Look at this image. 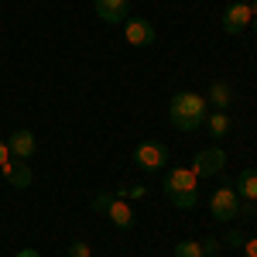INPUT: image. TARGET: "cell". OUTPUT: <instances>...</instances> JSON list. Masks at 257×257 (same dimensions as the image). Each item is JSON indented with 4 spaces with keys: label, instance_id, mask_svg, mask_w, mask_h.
Wrapping results in <instances>:
<instances>
[{
    "label": "cell",
    "instance_id": "6da1fadb",
    "mask_svg": "<svg viewBox=\"0 0 257 257\" xmlns=\"http://www.w3.org/2000/svg\"><path fill=\"white\" fill-rule=\"evenodd\" d=\"M206 113H209V103L199 93H175L172 103H168V120L175 123L178 131H196L206 123Z\"/></svg>",
    "mask_w": 257,
    "mask_h": 257
},
{
    "label": "cell",
    "instance_id": "7a4b0ae2",
    "mask_svg": "<svg viewBox=\"0 0 257 257\" xmlns=\"http://www.w3.org/2000/svg\"><path fill=\"white\" fill-rule=\"evenodd\" d=\"M199 178L192 175V168H172L165 175V196L175 202L178 209H192L199 199V189H196Z\"/></svg>",
    "mask_w": 257,
    "mask_h": 257
},
{
    "label": "cell",
    "instance_id": "3957f363",
    "mask_svg": "<svg viewBox=\"0 0 257 257\" xmlns=\"http://www.w3.org/2000/svg\"><path fill=\"white\" fill-rule=\"evenodd\" d=\"M209 213L216 219H223V223L243 216V202H240L237 189L233 185H219L216 192H213V199H209Z\"/></svg>",
    "mask_w": 257,
    "mask_h": 257
},
{
    "label": "cell",
    "instance_id": "277c9868",
    "mask_svg": "<svg viewBox=\"0 0 257 257\" xmlns=\"http://www.w3.org/2000/svg\"><path fill=\"white\" fill-rule=\"evenodd\" d=\"M93 209L106 213V216H110V223H113V226H120V230H131V226H134V209H131V202H127V199L96 196V199H93Z\"/></svg>",
    "mask_w": 257,
    "mask_h": 257
},
{
    "label": "cell",
    "instance_id": "5b68a950",
    "mask_svg": "<svg viewBox=\"0 0 257 257\" xmlns=\"http://www.w3.org/2000/svg\"><path fill=\"white\" fill-rule=\"evenodd\" d=\"M165 161H168V148L161 141H141L134 148V165L144 168V172H161Z\"/></svg>",
    "mask_w": 257,
    "mask_h": 257
},
{
    "label": "cell",
    "instance_id": "8992f818",
    "mask_svg": "<svg viewBox=\"0 0 257 257\" xmlns=\"http://www.w3.org/2000/svg\"><path fill=\"white\" fill-rule=\"evenodd\" d=\"M123 38L131 41L134 48H148V45H155V38H158V31H155V24L148 18H127L123 21Z\"/></svg>",
    "mask_w": 257,
    "mask_h": 257
},
{
    "label": "cell",
    "instance_id": "52a82bcc",
    "mask_svg": "<svg viewBox=\"0 0 257 257\" xmlns=\"http://www.w3.org/2000/svg\"><path fill=\"white\" fill-rule=\"evenodd\" d=\"M223 165H226L223 148H206V151H199L196 158H192V175L196 178H213V175L223 172Z\"/></svg>",
    "mask_w": 257,
    "mask_h": 257
},
{
    "label": "cell",
    "instance_id": "ba28073f",
    "mask_svg": "<svg viewBox=\"0 0 257 257\" xmlns=\"http://www.w3.org/2000/svg\"><path fill=\"white\" fill-rule=\"evenodd\" d=\"M233 189H237L240 202H243V216H254L257 209V168H243L233 182Z\"/></svg>",
    "mask_w": 257,
    "mask_h": 257
},
{
    "label": "cell",
    "instance_id": "9c48e42d",
    "mask_svg": "<svg viewBox=\"0 0 257 257\" xmlns=\"http://www.w3.org/2000/svg\"><path fill=\"white\" fill-rule=\"evenodd\" d=\"M223 31L226 35H240V31H247L250 24H254V14H250V4H230L226 11H223Z\"/></svg>",
    "mask_w": 257,
    "mask_h": 257
},
{
    "label": "cell",
    "instance_id": "30bf717a",
    "mask_svg": "<svg viewBox=\"0 0 257 257\" xmlns=\"http://www.w3.org/2000/svg\"><path fill=\"white\" fill-rule=\"evenodd\" d=\"M0 172H4V178H7V185H14V189H28L31 178H35V175H31V165L21 161V158H11Z\"/></svg>",
    "mask_w": 257,
    "mask_h": 257
},
{
    "label": "cell",
    "instance_id": "8fae6325",
    "mask_svg": "<svg viewBox=\"0 0 257 257\" xmlns=\"http://www.w3.org/2000/svg\"><path fill=\"white\" fill-rule=\"evenodd\" d=\"M7 148H11V158L28 161L31 155H35V134H31V131H11Z\"/></svg>",
    "mask_w": 257,
    "mask_h": 257
},
{
    "label": "cell",
    "instance_id": "7c38bea8",
    "mask_svg": "<svg viewBox=\"0 0 257 257\" xmlns=\"http://www.w3.org/2000/svg\"><path fill=\"white\" fill-rule=\"evenodd\" d=\"M127 7H131V0H96V14L106 24H123L127 21Z\"/></svg>",
    "mask_w": 257,
    "mask_h": 257
},
{
    "label": "cell",
    "instance_id": "4fadbf2b",
    "mask_svg": "<svg viewBox=\"0 0 257 257\" xmlns=\"http://www.w3.org/2000/svg\"><path fill=\"white\" fill-rule=\"evenodd\" d=\"M230 99H233V93H230V86H226V82H213V86H209V93H206V103H209V106H216V110H226V106H230Z\"/></svg>",
    "mask_w": 257,
    "mask_h": 257
},
{
    "label": "cell",
    "instance_id": "5bb4252c",
    "mask_svg": "<svg viewBox=\"0 0 257 257\" xmlns=\"http://www.w3.org/2000/svg\"><path fill=\"white\" fill-rule=\"evenodd\" d=\"M206 127H209L213 138H226V134H230V117H226V110L206 113Z\"/></svg>",
    "mask_w": 257,
    "mask_h": 257
},
{
    "label": "cell",
    "instance_id": "9a60e30c",
    "mask_svg": "<svg viewBox=\"0 0 257 257\" xmlns=\"http://www.w3.org/2000/svg\"><path fill=\"white\" fill-rule=\"evenodd\" d=\"M175 257H206L202 254V240H182V243H175Z\"/></svg>",
    "mask_w": 257,
    "mask_h": 257
},
{
    "label": "cell",
    "instance_id": "2e32d148",
    "mask_svg": "<svg viewBox=\"0 0 257 257\" xmlns=\"http://www.w3.org/2000/svg\"><path fill=\"white\" fill-rule=\"evenodd\" d=\"M113 196H117V199H144V196H148V189H144V185H123V189L113 192Z\"/></svg>",
    "mask_w": 257,
    "mask_h": 257
},
{
    "label": "cell",
    "instance_id": "e0dca14e",
    "mask_svg": "<svg viewBox=\"0 0 257 257\" xmlns=\"http://www.w3.org/2000/svg\"><path fill=\"white\" fill-rule=\"evenodd\" d=\"M202 254H206V257H216L219 254V240L216 237H206V240H202Z\"/></svg>",
    "mask_w": 257,
    "mask_h": 257
},
{
    "label": "cell",
    "instance_id": "ac0fdd59",
    "mask_svg": "<svg viewBox=\"0 0 257 257\" xmlns=\"http://www.w3.org/2000/svg\"><path fill=\"white\" fill-rule=\"evenodd\" d=\"M93 250H89V243H82V240H76L72 247H69V257H89Z\"/></svg>",
    "mask_w": 257,
    "mask_h": 257
},
{
    "label": "cell",
    "instance_id": "d6986e66",
    "mask_svg": "<svg viewBox=\"0 0 257 257\" xmlns=\"http://www.w3.org/2000/svg\"><path fill=\"white\" fill-rule=\"evenodd\" d=\"M240 250H243V257H257V237H247L240 243Z\"/></svg>",
    "mask_w": 257,
    "mask_h": 257
},
{
    "label": "cell",
    "instance_id": "ffe728a7",
    "mask_svg": "<svg viewBox=\"0 0 257 257\" xmlns=\"http://www.w3.org/2000/svg\"><path fill=\"white\" fill-rule=\"evenodd\" d=\"M7 161H11V148H7V141L0 138V168H4Z\"/></svg>",
    "mask_w": 257,
    "mask_h": 257
},
{
    "label": "cell",
    "instance_id": "44dd1931",
    "mask_svg": "<svg viewBox=\"0 0 257 257\" xmlns=\"http://www.w3.org/2000/svg\"><path fill=\"white\" fill-rule=\"evenodd\" d=\"M243 240H247V237H243V233H230V237H226V243H230V247H240Z\"/></svg>",
    "mask_w": 257,
    "mask_h": 257
},
{
    "label": "cell",
    "instance_id": "7402d4cb",
    "mask_svg": "<svg viewBox=\"0 0 257 257\" xmlns=\"http://www.w3.org/2000/svg\"><path fill=\"white\" fill-rule=\"evenodd\" d=\"M14 257H41V254H38V250H35V247H24V250H18V254H14Z\"/></svg>",
    "mask_w": 257,
    "mask_h": 257
},
{
    "label": "cell",
    "instance_id": "603a6c76",
    "mask_svg": "<svg viewBox=\"0 0 257 257\" xmlns=\"http://www.w3.org/2000/svg\"><path fill=\"white\" fill-rule=\"evenodd\" d=\"M250 14H254V18H257V0H250Z\"/></svg>",
    "mask_w": 257,
    "mask_h": 257
},
{
    "label": "cell",
    "instance_id": "cb8c5ba5",
    "mask_svg": "<svg viewBox=\"0 0 257 257\" xmlns=\"http://www.w3.org/2000/svg\"><path fill=\"white\" fill-rule=\"evenodd\" d=\"M250 28H254V35H257V18H254V24H250Z\"/></svg>",
    "mask_w": 257,
    "mask_h": 257
},
{
    "label": "cell",
    "instance_id": "d4e9b609",
    "mask_svg": "<svg viewBox=\"0 0 257 257\" xmlns=\"http://www.w3.org/2000/svg\"><path fill=\"white\" fill-rule=\"evenodd\" d=\"M233 4H250V0H233Z\"/></svg>",
    "mask_w": 257,
    "mask_h": 257
}]
</instances>
